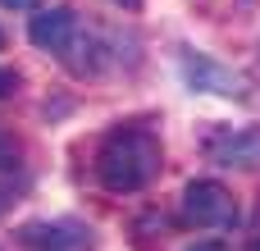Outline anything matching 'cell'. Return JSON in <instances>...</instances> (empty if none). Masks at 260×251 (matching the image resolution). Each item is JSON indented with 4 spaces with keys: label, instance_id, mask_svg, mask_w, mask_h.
<instances>
[{
    "label": "cell",
    "instance_id": "1",
    "mask_svg": "<svg viewBox=\"0 0 260 251\" xmlns=\"http://www.w3.org/2000/svg\"><path fill=\"white\" fill-rule=\"evenodd\" d=\"M160 165H165L160 137L146 128H114L96 151V178L114 197H133V192L151 187L160 178Z\"/></svg>",
    "mask_w": 260,
    "mask_h": 251
},
{
    "label": "cell",
    "instance_id": "2",
    "mask_svg": "<svg viewBox=\"0 0 260 251\" xmlns=\"http://www.w3.org/2000/svg\"><path fill=\"white\" fill-rule=\"evenodd\" d=\"M183 215L197 229H233L238 224V201H233V192L224 183L197 178V183L183 187Z\"/></svg>",
    "mask_w": 260,
    "mask_h": 251
},
{
    "label": "cell",
    "instance_id": "3",
    "mask_svg": "<svg viewBox=\"0 0 260 251\" xmlns=\"http://www.w3.org/2000/svg\"><path fill=\"white\" fill-rule=\"evenodd\" d=\"M18 242L32 251H91L96 233L82 219H32L18 229Z\"/></svg>",
    "mask_w": 260,
    "mask_h": 251
},
{
    "label": "cell",
    "instance_id": "4",
    "mask_svg": "<svg viewBox=\"0 0 260 251\" xmlns=\"http://www.w3.org/2000/svg\"><path fill=\"white\" fill-rule=\"evenodd\" d=\"M183 78L192 91H210V96H247V82L224 69L219 59L201 55V50H183Z\"/></svg>",
    "mask_w": 260,
    "mask_h": 251
},
{
    "label": "cell",
    "instance_id": "5",
    "mask_svg": "<svg viewBox=\"0 0 260 251\" xmlns=\"http://www.w3.org/2000/svg\"><path fill=\"white\" fill-rule=\"evenodd\" d=\"M73 32H78V14H73L69 5H55V9H37V14L27 18V41H32L37 50H50V55L69 50Z\"/></svg>",
    "mask_w": 260,
    "mask_h": 251
},
{
    "label": "cell",
    "instance_id": "6",
    "mask_svg": "<svg viewBox=\"0 0 260 251\" xmlns=\"http://www.w3.org/2000/svg\"><path fill=\"white\" fill-rule=\"evenodd\" d=\"M210 155L219 165H229V169H260V123L238 128V133H224L210 146Z\"/></svg>",
    "mask_w": 260,
    "mask_h": 251
},
{
    "label": "cell",
    "instance_id": "7",
    "mask_svg": "<svg viewBox=\"0 0 260 251\" xmlns=\"http://www.w3.org/2000/svg\"><path fill=\"white\" fill-rule=\"evenodd\" d=\"M14 165H18V146L9 137H0V169H14Z\"/></svg>",
    "mask_w": 260,
    "mask_h": 251
},
{
    "label": "cell",
    "instance_id": "8",
    "mask_svg": "<svg viewBox=\"0 0 260 251\" xmlns=\"http://www.w3.org/2000/svg\"><path fill=\"white\" fill-rule=\"evenodd\" d=\"M14 87H18V73L0 64V101H5V96H14Z\"/></svg>",
    "mask_w": 260,
    "mask_h": 251
},
{
    "label": "cell",
    "instance_id": "9",
    "mask_svg": "<svg viewBox=\"0 0 260 251\" xmlns=\"http://www.w3.org/2000/svg\"><path fill=\"white\" fill-rule=\"evenodd\" d=\"M5 9H37V0H0Z\"/></svg>",
    "mask_w": 260,
    "mask_h": 251
},
{
    "label": "cell",
    "instance_id": "10",
    "mask_svg": "<svg viewBox=\"0 0 260 251\" xmlns=\"http://www.w3.org/2000/svg\"><path fill=\"white\" fill-rule=\"evenodd\" d=\"M110 5H119V9H142V0H110Z\"/></svg>",
    "mask_w": 260,
    "mask_h": 251
},
{
    "label": "cell",
    "instance_id": "11",
    "mask_svg": "<svg viewBox=\"0 0 260 251\" xmlns=\"http://www.w3.org/2000/svg\"><path fill=\"white\" fill-rule=\"evenodd\" d=\"M192 251H224V247H219V242H197Z\"/></svg>",
    "mask_w": 260,
    "mask_h": 251
},
{
    "label": "cell",
    "instance_id": "12",
    "mask_svg": "<svg viewBox=\"0 0 260 251\" xmlns=\"http://www.w3.org/2000/svg\"><path fill=\"white\" fill-rule=\"evenodd\" d=\"M5 206H9V192H5V187H0V215H5Z\"/></svg>",
    "mask_w": 260,
    "mask_h": 251
},
{
    "label": "cell",
    "instance_id": "13",
    "mask_svg": "<svg viewBox=\"0 0 260 251\" xmlns=\"http://www.w3.org/2000/svg\"><path fill=\"white\" fill-rule=\"evenodd\" d=\"M247 251H260V238H256V242H251V247H247Z\"/></svg>",
    "mask_w": 260,
    "mask_h": 251
},
{
    "label": "cell",
    "instance_id": "14",
    "mask_svg": "<svg viewBox=\"0 0 260 251\" xmlns=\"http://www.w3.org/2000/svg\"><path fill=\"white\" fill-rule=\"evenodd\" d=\"M0 50H5V32H0Z\"/></svg>",
    "mask_w": 260,
    "mask_h": 251
}]
</instances>
